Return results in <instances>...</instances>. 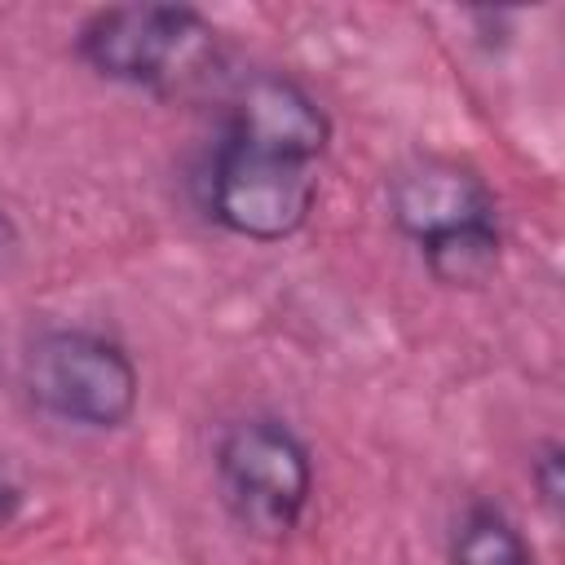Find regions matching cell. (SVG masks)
<instances>
[{
  "label": "cell",
  "instance_id": "cell-3",
  "mask_svg": "<svg viewBox=\"0 0 565 565\" xmlns=\"http://www.w3.org/2000/svg\"><path fill=\"white\" fill-rule=\"evenodd\" d=\"M79 62L128 88L159 97L190 93L221 71L216 26L185 4H110L75 31Z\"/></svg>",
  "mask_w": 565,
  "mask_h": 565
},
{
  "label": "cell",
  "instance_id": "cell-9",
  "mask_svg": "<svg viewBox=\"0 0 565 565\" xmlns=\"http://www.w3.org/2000/svg\"><path fill=\"white\" fill-rule=\"evenodd\" d=\"M13 256H18V230H13V221H9V212H4V203H0V269H4Z\"/></svg>",
  "mask_w": 565,
  "mask_h": 565
},
{
  "label": "cell",
  "instance_id": "cell-2",
  "mask_svg": "<svg viewBox=\"0 0 565 565\" xmlns=\"http://www.w3.org/2000/svg\"><path fill=\"white\" fill-rule=\"evenodd\" d=\"M393 225L419 243L424 265L446 287H481L499 269L503 234L494 190L455 159H415L388 181Z\"/></svg>",
  "mask_w": 565,
  "mask_h": 565
},
{
  "label": "cell",
  "instance_id": "cell-7",
  "mask_svg": "<svg viewBox=\"0 0 565 565\" xmlns=\"http://www.w3.org/2000/svg\"><path fill=\"white\" fill-rule=\"evenodd\" d=\"M530 481L539 490V503L556 516L561 503H565V450H561V441H543L539 446V455L530 459Z\"/></svg>",
  "mask_w": 565,
  "mask_h": 565
},
{
  "label": "cell",
  "instance_id": "cell-4",
  "mask_svg": "<svg viewBox=\"0 0 565 565\" xmlns=\"http://www.w3.org/2000/svg\"><path fill=\"white\" fill-rule=\"evenodd\" d=\"M22 388L35 411L106 433L132 419L141 380L119 340L88 327H49L22 353Z\"/></svg>",
  "mask_w": 565,
  "mask_h": 565
},
{
  "label": "cell",
  "instance_id": "cell-6",
  "mask_svg": "<svg viewBox=\"0 0 565 565\" xmlns=\"http://www.w3.org/2000/svg\"><path fill=\"white\" fill-rule=\"evenodd\" d=\"M450 565H534V552L499 508L472 503L455 525Z\"/></svg>",
  "mask_w": 565,
  "mask_h": 565
},
{
  "label": "cell",
  "instance_id": "cell-5",
  "mask_svg": "<svg viewBox=\"0 0 565 565\" xmlns=\"http://www.w3.org/2000/svg\"><path fill=\"white\" fill-rule=\"evenodd\" d=\"M216 486L243 534L287 539L313 499L309 446L269 415L238 419L216 441Z\"/></svg>",
  "mask_w": 565,
  "mask_h": 565
},
{
  "label": "cell",
  "instance_id": "cell-8",
  "mask_svg": "<svg viewBox=\"0 0 565 565\" xmlns=\"http://www.w3.org/2000/svg\"><path fill=\"white\" fill-rule=\"evenodd\" d=\"M18 508H22V486H18V477L9 472V463L0 455V521H13Z\"/></svg>",
  "mask_w": 565,
  "mask_h": 565
},
{
  "label": "cell",
  "instance_id": "cell-1",
  "mask_svg": "<svg viewBox=\"0 0 565 565\" xmlns=\"http://www.w3.org/2000/svg\"><path fill=\"white\" fill-rule=\"evenodd\" d=\"M327 141L331 119L309 88L274 71L247 75L203 177L212 221L252 243H282L305 230Z\"/></svg>",
  "mask_w": 565,
  "mask_h": 565
}]
</instances>
